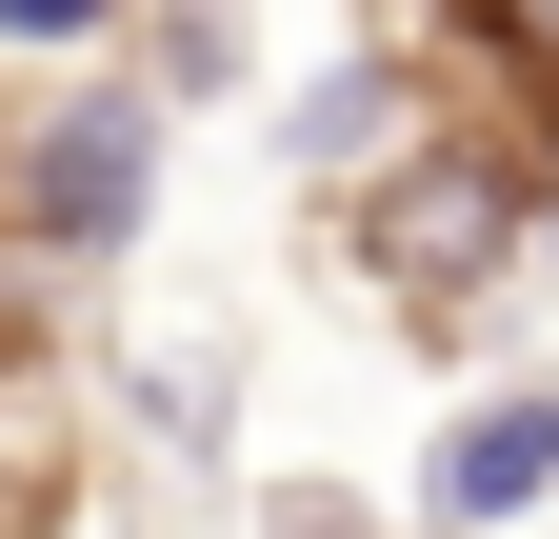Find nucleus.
Instances as JSON below:
<instances>
[{
	"instance_id": "nucleus-4",
	"label": "nucleus",
	"mask_w": 559,
	"mask_h": 539,
	"mask_svg": "<svg viewBox=\"0 0 559 539\" xmlns=\"http://www.w3.org/2000/svg\"><path fill=\"white\" fill-rule=\"evenodd\" d=\"M539 480H559V399H500V420L440 440V519H520Z\"/></svg>"
},
{
	"instance_id": "nucleus-3",
	"label": "nucleus",
	"mask_w": 559,
	"mask_h": 539,
	"mask_svg": "<svg viewBox=\"0 0 559 539\" xmlns=\"http://www.w3.org/2000/svg\"><path fill=\"white\" fill-rule=\"evenodd\" d=\"M60 519H81V380L0 300V539H60Z\"/></svg>"
},
{
	"instance_id": "nucleus-2",
	"label": "nucleus",
	"mask_w": 559,
	"mask_h": 539,
	"mask_svg": "<svg viewBox=\"0 0 559 539\" xmlns=\"http://www.w3.org/2000/svg\"><path fill=\"white\" fill-rule=\"evenodd\" d=\"M120 160H140L120 120H40L21 81H0V260H21V240H120V220H140Z\"/></svg>"
},
{
	"instance_id": "nucleus-6",
	"label": "nucleus",
	"mask_w": 559,
	"mask_h": 539,
	"mask_svg": "<svg viewBox=\"0 0 559 539\" xmlns=\"http://www.w3.org/2000/svg\"><path fill=\"white\" fill-rule=\"evenodd\" d=\"M280 539H360V519H280Z\"/></svg>"
},
{
	"instance_id": "nucleus-1",
	"label": "nucleus",
	"mask_w": 559,
	"mask_h": 539,
	"mask_svg": "<svg viewBox=\"0 0 559 539\" xmlns=\"http://www.w3.org/2000/svg\"><path fill=\"white\" fill-rule=\"evenodd\" d=\"M360 100H380V141L360 180H320V240L360 260V300L400 340H460L559 240V21L539 0H400Z\"/></svg>"
},
{
	"instance_id": "nucleus-5",
	"label": "nucleus",
	"mask_w": 559,
	"mask_h": 539,
	"mask_svg": "<svg viewBox=\"0 0 559 539\" xmlns=\"http://www.w3.org/2000/svg\"><path fill=\"white\" fill-rule=\"evenodd\" d=\"M120 21V0H0V40H21V60H60V40H100Z\"/></svg>"
}]
</instances>
